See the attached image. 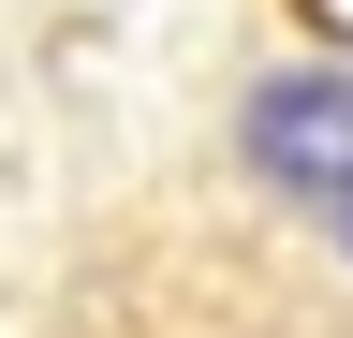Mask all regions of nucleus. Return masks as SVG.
Returning <instances> with one entry per match:
<instances>
[{
  "instance_id": "obj_1",
  "label": "nucleus",
  "mask_w": 353,
  "mask_h": 338,
  "mask_svg": "<svg viewBox=\"0 0 353 338\" xmlns=\"http://www.w3.org/2000/svg\"><path fill=\"white\" fill-rule=\"evenodd\" d=\"M30 338H353V309L265 206H132L59 265Z\"/></svg>"
},
{
  "instance_id": "obj_2",
  "label": "nucleus",
  "mask_w": 353,
  "mask_h": 338,
  "mask_svg": "<svg viewBox=\"0 0 353 338\" xmlns=\"http://www.w3.org/2000/svg\"><path fill=\"white\" fill-rule=\"evenodd\" d=\"M236 177L280 206V235H324L353 206V59H265L236 103Z\"/></svg>"
},
{
  "instance_id": "obj_3",
  "label": "nucleus",
  "mask_w": 353,
  "mask_h": 338,
  "mask_svg": "<svg viewBox=\"0 0 353 338\" xmlns=\"http://www.w3.org/2000/svg\"><path fill=\"white\" fill-rule=\"evenodd\" d=\"M324 250H339V265H353V206H339V221H324Z\"/></svg>"
}]
</instances>
